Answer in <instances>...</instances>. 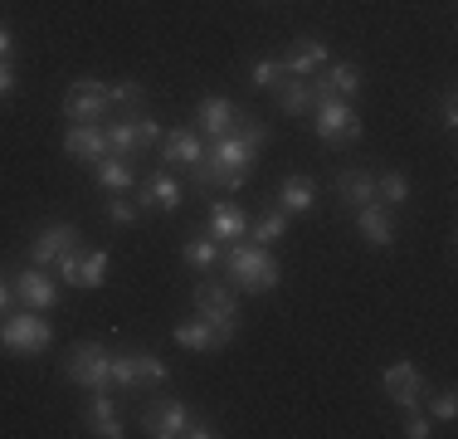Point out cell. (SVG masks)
<instances>
[{
  "instance_id": "1",
  "label": "cell",
  "mask_w": 458,
  "mask_h": 439,
  "mask_svg": "<svg viewBox=\"0 0 458 439\" xmlns=\"http://www.w3.org/2000/svg\"><path fill=\"white\" fill-rule=\"evenodd\" d=\"M268 142V123H259V117H239L234 132H225V137L210 142V151H205V161H195V185L200 191H239V185L249 181V171H254L259 151H264Z\"/></svg>"
},
{
  "instance_id": "2",
  "label": "cell",
  "mask_w": 458,
  "mask_h": 439,
  "mask_svg": "<svg viewBox=\"0 0 458 439\" xmlns=\"http://www.w3.org/2000/svg\"><path fill=\"white\" fill-rule=\"evenodd\" d=\"M220 263H225L229 283H234L239 293H274L278 283H283V269H278L274 249L249 245V239H234V245H225Z\"/></svg>"
},
{
  "instance_id": "3",
  "label": "cell",
  "mask_w": 458,
  "mask_h": 439,
  "mask_svg": "<svg viewBox=\"0 0 458 439\" xmlns=\"http://www.w3.org/2000/svg\"><path fill=\"white\" fill-rule=\"evenodd\" d=\"M191 307H195V317H205V323L220 332L225 347L234 342V332H239V303H234V293H229V283L200 279V283L191 288Z\"/></svg>"
},
{
  "instance_id": "4",
  "label": "cell",
  "mask_w": 458,
  "mask_h": 439,
  "mask_svg": "<svg viewBox=\"0 0 458 439\" xmlns=\"http://www.w3.org/2000/svg\"><path fill=\"white\" fill-rule=\"evenodd\" d=\"M308 113H312V132H318L327 147H352V142H361V132H366L361 113H356L346 98H318Z\"/></svg>"
},
{
  "instance_id": "5",
  "label": "cell",
  "mask_w": 458,
  "mask_h": 439,
  "mask_svg": "<svg viewBox=\"0 0 458 439\" xmlns=\"http://www.w3.org/2000/svg\"><path fill=\"white\" fill-rule=\"evenodd\" d=\"M64 376L79 391H107L113 386V351L103 342H73L64 351Z\"/></svg>"
},
{
  "instance_id": "6",
  "label": "cell",
  "mask_w": 458,
  "mask_h": 439,
  "mask_svg": "<svg viewBox=\"0 0 458 439\" xmlns=\"http://www.w3.org/2000/svg\"><path fill=\"white\" fill-rule=\"evenodd\" d=\"M103 132H107V151H117L123 161H132V157H141V151H151L161 137H166L161 117H151L147 108H141V113H132V117H117V123L103 127Z\"/></svg>"
},
{
  "instance_id": "7",
  "label": "cell",
  "mask_w": 458,
  "mask_h": 439,
  "mask_svg": "<svg viewBox=\"0 0 458 439\" xmlns=\"http://www.w3.org/2000/svg\"><path fill=\"white\" fill-rule=\"evenodd\" d=\"M49 342H54V327L39 313H30V307L0 317V347H5L10 357H39Z\"/></svg>"
},
{
  "instance_id": "8",
  "label": "cell",
  "mask_w": 458,
  "mask_h": 439,
  "mask_svg": "<svg viewBox=\"0 0 458 439\" xmlns=\"http://www.w3.org/2000/svg\"><path fill=\"white\" fill-rule=\"evenodd\" d=\"M171 376V366L157 357V351H117L113 357V386H123V391H151V386H161V381Z\"/></svg>"
},
{
  "instance_id": "9",
  "label": "cell",
  "mask_w": 458,
  "mask_h": 439,
  "mask_svg": "<svg viewBox=\"0 0 458 439\" xmlns=\"http://www.w3.org/2000/svg\"><path fill=\"white\" fill-rule=\"evenodd\" d=\"M54 273H59L64 283H69V288H103L107 283V249H69V254H64L59 263H54Z\"/></svg>"
},
{
  "instance_id": "10",
  "label": "cell",
  "mask_w": 458,
  "mask_h": 439,
  "mask_svg": "<svg viewBox=\"0 0 458 439\" xmlns=\"http://www.w3.org/2000/svg\"><path fill=\"white\" fill-rule=\"evenodd\" d=\"M107 108H113V98H107L103 79H73L64 88V117L69 123H98V117H107Z\"/></svg>"
},
{
  "instance_id": "11",
  "label": "cell",
  "mask_w": 458,
  "mask_h": 439,
  "mask_svg": "<svg viewBox=\"0 0 458 439\" xmlns=\"http://www.w3.org/2000/svg\"><path fill=\"white\" fill-rule=\"evenodd\" d=\"M380 386H386V400L400 405V410H414V405H424V395H429V381H424V371L414 366V361H390V366L380 371Z\"/></svg>"
},
{
  "instance_id": "12",
  "label": "cell",
  "mask_w": 458,
  "mask_h": 439,
  "mask_svg": "<svg viewBox=\"0 0 458 439\" xmlns=\"http://www.w3.org/2000/svg\"><path fill=\"white\" fill-rule=\"evenodd\" d=\"M361 83H366V79H361V64H352V59H346V64H332V59H327L322 69L308 79L312 103H318V98H346V103H352V98L361 93Z\"/></svg>"
},
{
  "instance_id": "13",
  "label": "cell",
  "mask_w": 458,
  "mask_h": 439,
  "mask_svg": "<svg viewBox=\"0 0 458 439\" xmlns=\"http://www.w3.org/2000/svg\"><path fill=\"white\" fill-rule=\"evenodd\" d=\"M79 225H69V220H54V225H45L35 239H30V263H39V269H54L69 249H79Z\"/></svg>"
},
{
  "instance_id": "14",
  "label": "cell",
  "mask_w": 458,
  "mask_h": 439,
  "mask_svg": "<svg viewBox=\"0 0 458 439\" xmlns=\"http://www.w3.org/2000/svg\"><path fill=\"white\" fill-rule=\"evenodd\" d=\"M191 420L195 415L185 410L181 400H157V405L141 410V430L151 439H191Z\"/></svg>"
},
{
  "instance_id": "15",
  "label": "cell",
  "mask_w": 458,
  "mask_h": 439,
  "mask_svg": "<svg viewBox=\"0 0 458 439\" xmlns=\"http://www.w3.org/2000/svg\"><path fill=\"white\" fill-rule=\"evenodd\" d=\"M239 117H244V108H239L234 98L210 93V98H200V103H195V132H200V137H210V142L225 137V132H234Z\"/></svg>"
},
{
  "instance_id": "16",
  "label": "cell",
  "mask_w": 458,
  "mask_h": 439,
  "mask_svg": "<svg viewBox=\"0 0 458 439\" xmlns=\"http://www.w3.org/2000/svg\"><path fill=\"white\" fill-rule=\"evenodd\" d=\"M10 293H15V303L30 307V313H49V307L59 303V288H54V279L39 263H25V269L15 273V288Z\"/></svg>"
},
{
  "instance_id": "17",
  "label": "cell",
  "mask_w": 458,
  "mask_h": 439,
  "mask_svg": "<svg viewBox=\"0 0 458 439\" xmlns=\"http://www.w3.org/2000/svg\"><path fill=\"white\" fill-rule=\"evenodd\" d=\"M137 211L141 215H151V211H161V215H176L181 211V201H185V191H181V181L176 176H166V171H157V176H147V181L137 185Z\"/></svg>"
},
{
  "instance_id": "18",
  "label": "cell",
  "mask_w": 458,
  "mask_h": 439,
  "mask_svg": "<svg viewBox=\"0 0 458 439\" xmlns=\"http://www.w3.org/2000/svg\"><path fill=\"white\" fill-rule=\"evenodd\" d=\"M356 235H361L370 249H390V245L400 239L395 211H390V205H380V201L361 205V211H356Z\"/></svg>"
},
{
  "instance_id": "19",
  "label": "cell",
  "mask_w": 458,
  "mask_h": 439,
  "mask_svg": "<svg viewBox=\"0 0 458 439\" xmlns=\"http://www.w3.org/2000/svg\"><path fill=\"white\" fill-rule=\"evenodd\" d=\"M64 157L83 161V167L103 161L107 157V132L98 123H69V127H64Z\"/></svg>"
},
{
  "instance_id": "20",
  "label": "cell",
  "mask_w": 458,
  "mask_h": 439,
  "mask_svg": "<svg viewBox=\"0 0 458 439\" xmlns=\"http://www.w3.org/2000/svg\"><path fill=\"white\" fill-rule=\"evenodd\" d=\"M327 59H332V54H327V39L302 35V39H293L288 54H283V73H288V79H312Z\"/></svg>"
},
{
  "instance_id": "21",
  "label": "cell",
  "mask_w": 458,
  "mask_h": 439,
  "mask_svg": "<svg viewBox=\"0 0 458 439\" xmlns=\"http://www.w3.org/2000/svg\"><path fill=\"white\" fill-rule=\"evenodd\" d=\"M205 137L195 127H176V132H166L161 137V161L166 167H195V161H205Z\"/></svg>"
},
{
  "instance_id": "22",
  "label": "cell",
  "mask_w": 458,
  "mask_h": 439,
  "mask_svg": "<svg viewBox=\"0 0 458 439\" xmlns=\"http://www.w3.org/2000/svg\"><path fill=\"white\" fill-rule=\"evenodd\" d=\"M205 235H210L215 245H234V239H244V235H249V215L239 211V205L220 201V205L210 211V225H205Z\"/></svg>"
},
{
  "instance_id": "23",
  "label": "cell",
  "mask_w": 458,
  "mask_h": 439,
  "mask_svg": "<svg viewBox=\"0 0 458 439\" xmlns=\"http://www.w3.org/2000/svg\"><path fill=\"white\" fill-rule=\"evenodd\" d=\"M312 205H318V181H312V176H283L278 211L283 215H308Z\"/></svg>"
},
{
  "instance_id": "24",
  "label": "cell",
  "mask_w": 458,
  "mask_h": 439,
  "mask_svg": "<svg viewBox=\"0 0 458 439\" xmlns=\"http://www.w3.org/2000/svg\"><path fill=\"white\" fill-rule=\"evenodd\" d=\"M176 347H185V351H195V357H205V351H220L225 342H220V332H215L205 317H185V323H176Z\"/></svg>"
},
{
  "instance_id": "25",
  "label": "cell",
  "mask_w": 458,
  "mask_h": 439,
  "mask_svg": "<svg viewBox=\"0 0 458 439\" xmlns=\"http://www.w3.org/2000/svg\"><path fill=\"white\" fill-rule=\"evenodd\" d=\"M336 195H342L346 211H361L376 201V176L370 171H336Z\"/></svg>"
},
{
  "instance_id": "26",
  "label": "cell",
  "mask_w": 458,
  "mask_h": 439,
  "mask_svg": "<svg viewBox=\"0 0 458 439\" xmlns=\"http://www.w3.org/2000/svg\"><path fill=\"white\" fill-rule=\"evenodd\" d=\"M93 181L103 185V191H132L137 176H132V161H123V157H113V151H107L103 161H93Z\"/></svg>"
},
{
  "instance_id": "27",
  "label": "cell",
  "mask_w": 458,
  "mask_h": 439,
  "mask_svg": "<svg viewBox=\"0 0 458 439\" xmlns=\"http://www.w3.org/2000/svg\"><path fill=\"white\" fill-rule=\"evenodd\" d=\"M274 93H278L283 117H302V113L312 108V88H308V79H283Z\"/></svg>"
},
{
  "instance_id": "28",
  "label": "cell",
  "mask_w": 458,
  "mask_h": 439,
  "mask_svg": "<svg viewBox=\"0 0 458 439\" xmlns=\"http://www.w3.org/2000/svg\"><path fill=\"white\" fill-rule=\"evenodd\" d=\"M376 201L390 205V211H400V205L410 201V176L405 171H380L376 176Z\"/></svg>"
},
{
  "instance_id": "29",
  "label": "cell",
  "mask_w": 458,
  "mask_h": 439,
  "mask_svg": "<svg viewBox=\"0 0 458 439\" xmlns=\"http://www.w3.org/2000/svg\"><path fill=\"white\" fill-rule=\"evenodd\" d=\"M181 259H185V269H200V273H210L215 263H220V245H215L210 235H200V239H185V245H181Z\"/></svg>"
},
{
  "instance_id": "30",
  "label": "cell",
  "mask_w": 458,
  "mask_h": 439,
  "mask_svg": "<svg viewBox=\"0 0 458 439\" xmlns=\"http://www.w3.org/2000/svg\"><path fill=\"white\" fill-rule=\"evenodd\" d=\"M283 235H288V215H283V211H268V215H259L254 225H249L244 239H249V245H264V249H268V245H278Z\"/></svg>"
},
{
  "instance_id": "31",
  "label": "cell",
  "mask_w": 458,
  "mask_h": 439,
  "mask_svg": "<svg viewBox=\"0 0 458 439\" xmlns=\"http://www.w3.org/2000/svg\"><path fill=\"white\" fill-rule=\"evenodd\" d=\"M107 98H113V108L141 113V108H147V83L141 79H117V83H107Z\"/></svg>"
},
{
  "instance_id": "32",
  "label": "cell",
  "mask_w": 458,
  "mask_h": 439,
  "mask_svg": "<svg viewBox=\"0 0 458 439\" xmlns=\"http://www.w3.org/2000/svg\"><path fill=\"white\" fill-rule=\"evenodd\" d=\"M83 420H89V435L98 430V425H113L117 420V405L107 391H89V405H83Z\"/></svg>"
},
{
  "instance_id": "33",
  "label": "cell",
  "mask_w": 458,
  "mask_h": 439,
  "mask_svg": "<svg viewBox=\"0 0 458 439\" xmlns=\"http://www.w3.org/2000/svg\"><path fill=\"white\" fill-rule=\"evenodd\" d=\"M103 211H107V220H113V225H137V220H141L137 201H132L127 191H113V201H107Z\"/></svg>"
},
{
  "instance_id": "34",
  "label": "cell",
  "mask_w": 458,
  "mask_h": 439,
  "mask_svg": "<svg viewBox=\"0 0 458 439\" xmlns=\"http://www.w3.org/2000/svg\"><path fill=\"white\" fill-rule=\"evenodd\" d=\"M288 73H283V59H254V69H249V83L254 88H278Z\"/></svg>"
},
{
  "instance_id": "35",
  "label": "cell",
  "mask_w": 458,
  "mask_h": 439,
  "mask_svg": "<svg viewBox=\"0 0 458 439\" xmlns=\"http://www.w3.org/2000/svg\"><path fill=\"white\" fill-rule=\"evenodd\" d=\"M405 435H410V439H429V435H434V415L424 410V405L405 410Z\"/></svg>"
},
{
  "instance_id": "36",
  "label": "cell",
  "mask_w": 458,
  "mask_h": 439,
  "mask_svg": "<svg viewBox=\"0 0 458 439\" xmlns=\"http://www.w3.org/2000/svg\"><path fill=\"white\" fill-rule=\"evenodd\" d=\"M454 415H458V395L454 391H439V395H434V425H449Z\"/></svg>"
},
{
  "instance_id": "37",
  "label": "cell",
  "mask_w": 458,
  "mask_h": 439,
  "mask_svg": "<svg viewBox=\"0 0 458 439\" xmlns=\"http://www.w3.org/2000/svg\"><path fill=\"white\" fill-rule=\"evenodd\" d=\"M439 127H444V132H454V127H458V98H454V88L439 98Z\"/></svg>"
},
{
  "instance_id": "38",
  "label": "cell",
  "mask_w": 458,
  "mask_h": 439,
  "mask_svg": "<svg viewBox=\"0 0 458 439\" xmlns=\"http://www.w3.org/2000/svg\"><path fill=\"white\" fill-rule=\"evenodd\" d=\"M15 69H10V59H0V98H10V93H15Z\"/></svg>"
},
{
  "instance_id": "39",
  "label": "cell",
  "mask_w": 458,
  "mask_h": 439,
  "mask_svg": "<svg viewBox=\"0 0 458 439\" xmlns=\"http://www.w3.org/2000/svg\"><path fill=\"white\" fill-rule=\"evenodd\" d=\"M93 435H98V439H123L127 430H123V420H113V425H98Z\"/></svg>"
},
{
  "instance_id": "40",
  "label": "cell",
  "mask_w": 458,
  "mask_h": 439,
  "mask_svg": "<svg viewBox=\"0 0 458 439\" xmlns=\"http://www.w3.org/2000/svg\"><path fill=\"white\" fill-rule=\"evenodd\" d=\"M10 49H15V35H10V25L0 20V59H10Z\"/></svg>"
},
{
  "instance_id": "41",
  "label": "cell",
  "mask_w": 458,
  "mask_h": 439,
  "mask_svg": "<svg viewBox=\"0 0 458 439\" xmlns=\"http://www.w3.org/2000/svg\"><path fill=\"white\" fill-rule=\"evenodd\" d=\"M10 298H15V293H10V283L0 279V313H5V307H10Z\"/></svg>"
}]
</instances>
